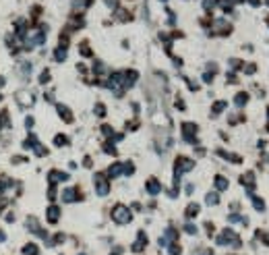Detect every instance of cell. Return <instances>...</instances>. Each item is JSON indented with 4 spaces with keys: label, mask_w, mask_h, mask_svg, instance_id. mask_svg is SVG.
I'll return each mask as SVG.
<instances>
[{
    "label": "cell",
    "mask_w": 269,
    "mask_h": 255,
    "mask_svg": "<svg viewBox=\"0 0 269 255\" xmlns=\"http://www.w3.org/2000/svg\"><path fill=\"white\" fill-rule=\"evenodd\" d=\"M112 220L116 222V224H128V222L132 220V214L131 210L126 205H114V210H112Z\"/></svg>",
    "instance_id": "obj_1"
},
{
    "label": "cell",
    "mask_w": 269,
    "mask_h": 255,
    "mask_svg": "<svg viewBox=\"0 0 269 255\" xmlns=\"http://www.w3.org/2000/svg\"><path fill=\"white\" fill-rule=\"evenodd\" d=\"M193 166H195L193 160H188L186 156H178V158H176V164H174V172H176V179H178L180 174L188 172V170H191Z\"/></svg>",
    "instance_id": "obj_2"
},
{
    "label": "cell",
    "mask_w": 269,
    "mask_h": 255,
    "mask_svg": "<svg viewBox=\"0 0 269 255\" xmlns=\"http://www.w3.org/2000/svg\"><path fill=\"white\" fill-rule=\"evenodd\" d=\"M217 245H232V247H240V241H238V236H236L232 230H221L220 236H217Z\"/></svg>",
    "instance_id": "obj_3"
},
{
    "label": "cell",
    "mask_w": 269,
    "mask_h": 255,
    "mask_svg": "<svg viewBox=\"0 0 269 255\" xmlns=\"http://www.w3.org/2000/svg\"><path fill=\"white\" fill-rule=\"evenodd\" d=\"M93 183H95V189H97L99 195H108L110 185H108V179H106L103 174H95V176H93Z\"/></svg>",
    "instance_id": "obj_4"
},
{
    "label": "cell",
    "mask_w": 269,
    "mask_h": 255,
    "mask_svg": "<svg viewBox=\"0 0 269 255\" xmlns=\"http://www.w3.org/2000/svg\"><path fill=\"white\" fill-rule=\"evenodd\" d=\"M46 220H48V224H56V222L60 220V207L58 205H48V210H46Z\"/></svg>",
    "instance_id": "obj_5"
},
{
    "label": "cell",
    "mask_w": 269,
    "mask_h": 255,
    "mask_svg": "<svg viewBox=\"0 0 269 255\" xmlns=\"http://www.w3.org/2000/svg\"><path fill=\"white\" fill-rule=\"evenodd\" d=\"M145 247H147V236H145V232H143V230H141V232H139V235H137V241L132 243L131 251H132V253H141V251H143Z\"/></svg>",
    "instance_id": "obj_6"
},
{
    "label": "cell",
    "mask_w": 269,
    "mask_h": 255,
    "mask_svg": "<svg viewBox=\"0 0 269 255\" xmlns=\"http://www.w3.org/2000/svg\"><path fill=\"white\" fill-rule=\"evenodd\" d=\"M40 253H41L40 245H37V243H33V241L25 243V245L21 247V255H40Z\"/></svg>",
    "instance_id": "obj_7"
},
{
    "label": "cell",
    "mask_w": 269,
    "mask_h": 255,
    "mask_svg": "<svg viewBox=\"0 0 269 255\" xmlns=\"http://www.w3.org/2000/svg\"><path fill=\"white\" fill-rule=\"evenodd\" d=\"M81 199V193L77 191V189H66L64 193H62V201H66V203H70V201H79Z\"/></svg>",
    "instance_id": "obj_8"
},
{
    "label": "cell",
    "mask_w": 269,
    "mask_h": 255,
    "mask_svg": "<svg viewBox=\"0 0 269 255\" xmlns=\"http://www.w3.org/2000/svg\"><path fill=\"white\" fill-rule=\"evenodd\" d=\"M56 110H58V114H60V118L64 120V123H73V112H70L64 104H58Z\"/></svg>",
    "instance_id": "obj_9"
},
{
    "label": "cell",
    "mask_w": 269,
    "mask_h": 255,
    "mask_svg": "<svg viewBox=\"0 0 269 255\" xmlns=\"http://www.w3.org/2000/svg\"><path fill=\"white\" fill-rule=\"evenodd\" d=\"M145 187H147V193H149V195H158V193H159V189H162V185H159V180H158V179H149Z\"/></svg>",
    "instance_id": "obj_10"
},
{
    "label": "cell",
    "mask_w": 269,
    "mask_h": 255,
    "mask_svg": "<svg viewBox=\"0 0 269 255\" xmlns=\"http://www.w3.org/2000/svg\"><path fill=\"white\" fill-rule=\"evenodd\" d=\"M213 183H215V189H217V191H226V189H228V179H226V176H221V174L215 176Z\"/></svg>",
    "instance_id": "obj_11"
},
{
    "label": "cell",
    "mask_w": 269,
    "mask_h": 255,
    "mask_svg": "<svg viewBox=\"0 0 269 255\" xmlns=\"http://www.w3.org/2000/svg\"><path fill=\"white\" fill-rule=\"evenodd\" d=\"M240 183L246 185L248 189H255V176H253V172H246L244 176H240Z\"/></svg>",
    "instance_id": "obj_12"
},
{
    "label": "cell",
    "mask_w": 269,
    "mask_h": 255,
    "mask_svg": "<svg viewBox=\"0 0 269 255\" xmlns=\"http://www.w3.org/2000/svg\"><path fill=\"white\" fill-rule=\"evenodd\" d=\"M197 214H199V205H197V203H191V205L186 207V212H184L186 218H195Z\"/></svg>",
    "instance_id": "obj_13"
},
{
    "label": "cell",
    "mask_w": 269,
    "mask_h": 255,
    "mask_svg": "<svg viewBox=\"0 0 269 255\" xmlns=\"http://www.w3.org/2000/svg\"><path fill=\"white\" fill-rule=\"evenodd\" d=\"M120 172H122V164H118V162H116V164H112L110 168H108V176H118Z\"/></svg>",
    "instance_id": "obj_14"
},
{
    "label": "cell",
    "mask_w": 269,
    "mask_h": 255,
    "mask_svg": "<svg viewBox=\"0 0 269 255\" xmlns=\"http://www.w3.org/2000/svg\"><path fill=\"white\" fill-rule=\"evenodd\" d=\"M234 102H236V106H244V104L248 102V96H246V93H244V91H240V93H236Z\"/></svg>",
    "instance_id": "obj_15"
},
{
    "label": "cell",
    "mask_w": 269,
    "mask_h": 255,
    "mask_svg": "<svg viewBox=\"0 0 269 255\" xmlns=\"http://www.w3.org/2000/svg\"><path fill=\"white\" fill-rule=\"evenodd\" d=\"M54 58H56L58 62L64 60V58H66V48H62V46H60L58 50H54Z\"/></svg>",
    "instance_id": "obj_16"
},
{
    "label": "cell",
    "mask_w": 269,
    "mask_h": 255,
    "mask_svg": "<svg viewBox=\"0 0 269 255\" xmlns=\"http://www.w3.org/2000/svg\"><path fill=\"white\" fill-rule=\"evenodd\" d=\"M168 251H170V255H180V253H182V247H180L178 243H170Z\"/></svg>",
    "instance_id": "obj_17"
},
{
    "label": "cell",
    "mask_w": 269,
    "mask_h": 255,
    "mask_svg": "<svg viewBox=\"0 0 269 255\" xmlns=\"http://www.w3.org/2000/svg\"><path fill=\"white\" fill-rule=\"evenodd\" d=\"M205 201H207V203H209V205H215V203L220 201V197H217V193H207Z\"/></svg>",
    "instance_id": "obj_18"
},
{
    "label": "cell",
    "mask_w": 269,
    "mask_h": 255,
    "mask_svg": "<svg viewBox=\"0 0 269 255\" xmlns=\"http://www.w3.org/2000/svg\"><path fill=\"white\" fill-rule=\"evenodd\" d=\"M224 108H226V102H215L213 104V114H220Z\"/></svg>",
    "instance_id": "obj_19"
},
{
    "label": "cell",
    "mask_w": 269,
    "mask_h": 255,
    "mask_svg": "<svg viewBox=\"0 0 269 255\" xmlns=\"http://www.w3.org/2000/svg\"><path fill=\"white\" fill-rule=\"evenodd\" d=\"M54 143L56 145H66L69 141H66V135H56L54 137Z\"/></svg>",
    "instance_id": "obj_20"
},
{
    "label": "cell",
    "mask_w": 269,
    "mask_h": 255,
    "mask_svg": "<svg viewBox=\"0 0 269 255\" xmlns=\"http://www.w3.org/2000/svg\"><path fill=\"white\" fill-rule=\"evenodd\" d=\"M253 203H255L257 210H265V203H263V199H259V197H253Z\"/></svg>",
    "instance_id": "obj_21"
},
{
    "label": "cell",
    "mask_w": 269,
    "mask_h": 255,
    "mask_svg": "<svg viewBox=\"0 0 269 255\" xmlns=\"http://www.w3.org/2000/svg\"><path fill=\"white\" fill-rule=\"evenodd\" d=\"M184 230L188 232V235H197V226H193V224H186Z\"/></svg>",
    "instance_id": "obj_22"
},
{
    "label": "cell",
    "mask_w": 269,
    "mask_h": 255,
    "mask_svg": "<svg viewBox=\"0 0 269 255\" xmlns=\"http://www.w3.org/2000/svg\"><path fill=\"white\" fill-rule=\"evenodd\" d=\"M95 114H97V116H103V114H106V108H103V104H97Z\"/></svg>",
    "instance_id": "obj_23"
},
{
    "label": "cell",
    "mask_w": 269,
    "mask_h": 255,
    "mask_svg": "<svg viewBox=\"0 0 269 255\" xmlns=\"http://www.w3.org/2000/svg\"><path fill=\"white\" fill-rule=\"evenodd\" d=\"M48 81H50V73H48V71H44V75L40 77V83H48Z\"/></svg>",
    "instance_id": "obj_24"
},
{
    "label": "cell",
    "mask_w": 269,
    "mask_h": 255,
    "mask_svg": "<svg viewBox=\"0 0 269 255\" xmlns=\"http://www.w3.org/2000/svg\"><path fill=\"white\" fill-rule=\"evenodd\" d=\"M4 205H6V199H4V197H0V214L4 212Z\"/></svg>",
    "instance_id": "obj_25"
},
{
    "label": "cell",
    "mask_w": 269,
    "mask_h": 255,
    "mask_svg": "<svg viewBox=\"0 0 269 255\" xmlns=\"http://www.w3.org/2000/svg\"><path fill=\"white\" fill-rule=\"evenodd\" d=\"M25 124H27L29 129H31V127H33V118H31V116H27V118H25Z\"/></svg>",
    "instance_id": "obj_26"
},
{
    "label": "cell",
    "mask_w": 269,
    "mask_h": 255,
    "mask_svg": "<svg viewBox=\"0 0 269 255\" xmlns=\"http://www.w3.org/2000/svg\"><path fill=\"white\" fill-rule=\"evenodd\" d=\"M4 241H6V232L0 228V243H4Z\"/></svg>",
    "instance_id": "obj_27"
},
{
    "label": "cell",
    "mask_w": 269,
    "mask_h": 255,
    "mask_svg": "<svg viewBox=\"0 0 269 255\" xmlns=\"http://www.w3.org/2000/svg\"><path fill=\"white\" fill-rule=\"evenodd\" d=\"M106 2H108L110 6H116V2H118V0H106Z\"/></svg>",
    "instance_id": "obj_28"
},
{
    "label": "cell",
    "mask_w": 269,
    "mask_h": 255,
    "mask_svg": "<svg viewBox=\"0 0 269 255\" xmlns=\"http://www.w3.org/2000/svg\"><path fill=\"white\" fill-rule=\"evenodd\" d=\"M81 255H85V253H81Z\"/></svg>",
    "instance_id": "obj_29"
}]
</instances>
